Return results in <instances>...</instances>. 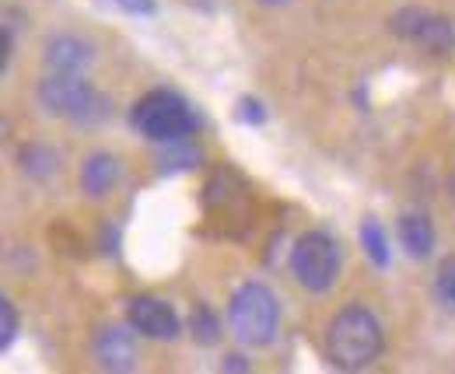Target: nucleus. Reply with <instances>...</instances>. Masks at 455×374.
I'll list each match as a JSON object with an SVG mask.
<instances>
[{
    "mask_svg": "<svg viewBox=\"0 0 455 374\" xmlns=\"http://www.w3.org/2000/svg\"><path fill=\"white\" fill-rule=\"evenodd\" d=\"M393 32L399 39H410L417 46H424L427 53L445 56L455 50V28L449 18H438L424 7H403L393 14Z\"/></svg>",
    "mask_w": 455,
    "mask_h": 374,
    "instance_id": "423d86ee",
    "label": "nucleus"
},
{
    "mask_svg": "<svg viewBox=\"0 0 455 374\" xmlns=\"http://www.w3.org/2000/svg\"><path fill=\"white\" fill-rule=\"evenodd\" d=\"M18 164L32 175V179H50L57 171V151H50L46 144H28L18 151Z\"/></svg>",
    "mask_w": 455,
    "mask_h": 374,
    "instance_id": "ddd939ff",
    "label": "nucleus"
},
{
    "mask_svg": "<svg viewBox=\"0 0 455 374\" xmlns=\"http://www.w3.org/2000/svg\"><path fill=\"white\" fill-rule=\"evenodd\" d=\"M119 179V164L113 155H92L84 171H81V182H84V193L88 196H106Z\"/></svg>",
    "mask_w": 455,
    "mask_h": 374,
    "instance_id": "9b49d317",
    "label": "nucleus"
},
{
    "mask_svg": "<svg viewBox=\"0 0 455 374\" xmlns=\"http://www.w3.org/2000/svg\"><path fill=\"white\" fill-rule=\"evenodd\" d=\"M39 102L46 106V112L63 115L70 123H81V126L109 119V99H102L88 81H81V74L53 70L50 77H43L39 81Z\"/></svg>",
    "mask_w": 455,
    "mask_h": 374,
    "instance_id": "f03ea898",
    "label": "nucleus"
},
{
    "mask_svg": "<svg viewBox=\"0 0 455 374\" xmlns=\"http://www.w3.org/2000/svg\"><path fill=\"white\" fill-rule=\"evenodd\" d=\"M281 325L277 312V298L263 287V283H242L231 298V329L242 343L249 346H267L274 343Z\"/></svg>",
    "mask_w": 455,
    "mask_h": 374,
    "instance_id": "7ed1b4c3",
    "label": "nucleus"
},
{
    "mask_svg": "<svg viewBox=\"0 0 455 374\" xmlns=\"http://www.w3.org/2000/svg\"><path fill=\"white\" fill-rule=\"evenodd\" d=\"M452 189H455V179H452Z\"/></svg>",
    "mask_w": 455,
    "mask_h": 374,
    "instance_id": "5701e85b",
    "label": "nucleus"
},
{
    "mask_svg": "<svg viewBox=\"0 0 455 374\" xmlns=\"http://www.w3.org/2000/svg\"><path fill=\"white\" fill-rule=\"evenodd\" d=\"M291 269H294V280L301 287L323 294L340 276V249L326 231H308L291 249Z\"/></svg>",
    "mask_w": 455,
    "mask_h": 374,
    "instance_id": "39448f33",
    "label": "nucleus"
},
{
    "mask_svg": "<svg viewBox=\"0 0 455 374\" xmlns=\"http://www.w3.org/2000/svg\"><path fill=\"white\" fill-rule=\"evenodd\" d=\"M225 371H249V361L242 354H228L225 357Z\"/></svg>",
    "mask_w": 455,
    "mask_h": 374,
    "instance_id": "412c9836",
    "label": "nucleus"
},
{
    "mask_svg": "<svg viewBox=\"0 0 455 374\" xmlns=\"http://www.w3.org/2000/svg\"><path fill=\"white\" fill-rule=\"evenodd\" d=\"M326 346H330V361L343 371L368 368L382 350V325L368 308L350 305L333 319L326 332Z\"/></svg>",
    "mask_w": 455,
    "mask_h": 374,
    "instance_id": "f257e3e1",
    "label": "nucleus"
},
{
    "mask_svg": "<svg viewBox=\"0 0 455 374\" xmlns=\"http://www.w3.org/2000/svg\"><path fill=\"white\" fill-rule=\"evenodd\" d=\"M99 245H102L106 256H116V252H119V231H116L113 224H102V231H99Z\"/></svg>",
    "mask_w": 455,
    "mask_h": 374,
    "instance_id": "6ab92c4d",
    "label": "nucleus"
},
{
    "mask_svg": "<svg viewBox=\"0 0 455 374\" xmlns=\"http://www.w3.org/2000/svg\"><path fill=\"white\" fill-rule=\"evenodd\" d=\"M435 294L445 301V305H455V256H449L438 273H435Z\"/></svg>",
    "mask_w": 455,
    "mask_h": 374,
    "instance_id": "dca6fc26",
    "label": "nucleus"
},
{
    "mask_svg": "<svg viewBox=\"0 0 455 374\" xmlns=\"http://www.w3.org/2000/svg\"><path fill=\"white\" fill-rule=\"evenodd\" d=\"M95 60L92 43L77 39V36H57L46 43V67L60 70V74H81L88 70V63Z\"/></svg>",
    "mask_w": 455,
    "mask_h": 374,
    "instance_id": "1a4fd4ad",
    "label": "nucleus"
},
{
    "mask_svg": "<svg viewBox=\"0 0 455 374\" xmlns=\"http://www.w3.org/2000/svg\"><path fill=\"white\" fill-rule=\"evenodd\" d=\"M130 123L155 144H165L175 137H189L196 119H193V108L186 106L175 92H151L144 95L133 112H130Z\"/></svg>",
    "mask_w": 455,
    "mask_h": 374,
    "instance_id": "20e7f679",
    "label": "nucleus"
},
{
    "mask_svg": "<svg viewBox=\"0 0 455 374\" xmlns=\"http://www.w3.org/2000/svg\"><path fill=\"white\" fill-rule=\"evenodd\" d=\"M263 4H277V0H263Z\"/></svg>",
    "mask_w": 455,
    "mask_h": 374,
    "instance_id": "4be33fe9",
    "label": "nucleus"
},
{
    "mask_svg": "<svg viewBox=\"0 0 455 374\" xmlns=\"http://www.w3.org/2000/svg\"><path fill=\"white\" fill-rule=\"evenodd\" d=\"M399 245L410 259H427L435 249V227L424 214L399 217Z\"/></svg>",
    "mask_w": 455,
    "mask_h": 374,
    "instance_id": "9d476101",
    "label": "nucleus"
},
{
    "mask_svg": "<svg viewBox=\"0 0 455 374\" xmlns=\"http://www.w3.org/2000/svg\"><path fill=\"white\" fill-rule=\"evenodd\" d=\"M361 245H364V252H368V259L375 267L379 269L389 267V242H386V231H382V224L375 217H364V224H361Z\"/></svg>",
    "mask_w": 455,
    "mask_h": 374,
    "instance_id": "2eb2a0df",
    "label": "nucleus"
},
{
    "mask_svg": "<svg viewBox=\"0 0 455 374\" xmlns=\"http://www.w3.org/2000/svg\"><path fill=\"white\" fill-rule=\"evenodd\" d=\"M0 346H11L14 343V336H18V315H14V305L4 298L0 301Z\"/></svg>",
    "mask_w": 455,
    "mask_h": 374,
    "instance_id": "a211bd4d",
    "label": "nucleus"
},
{
    "mask_svg": "<svg viewBox=\"0 0 455 374\" xmlns=\"http://www.w3.org/2000/svg\"><path fill=\"white\" fill-rule=\"evenodd\" d=\"M200 147L189 140V137H175V140H165L162 151H158V168L169 175V171H189L200 164Z\"/></svg>",
    "mask_w": 455,
    "mask_h": 374,
    "instance_id": "f8f14e48",
    "label": "nucleus"
},
{
    "mask_svg": "<svg viewBox=\"0 0 455 374\" xmlns=\"http://www.w3.org/2000/svg\"><path fill=\"white\" fill-rule=\"evenodd\" d=\"M189 336L200 346H214L221 339V319H218V312H211L207 305H196L189 312Z\"/></svg>",
    "mask_w": 455,
    "mask_h": 374,
    "instance_id": "4468645a",
    "label": "nucleus"
},
{
    "mask_svg": "<svg viewBox=\"0 0 455 374\" xmlns=\"http://www.w3.org/2000/svg\"><path fill=\"white\" fill-rule=\"evenodd\" d=\"M95 361L106 371H133L137 368V343L126 325H102L95 336Z\"/></svg>",
    "mask_w": 455,
    "mask_h": 374,
    "instance_id": "6e6552de",
    "label": "nucleus"
},
{
    "mask_svg": "<svg viewBox=\"0 0 455 374\" xmlns=\"http://www.w3.org/2000/svg\"><path fill=\"white\" fill-rule=\"evenodd\" d=\"M126 14H155V0H113Z\"/></svg>",
    "mask_w": 455,
    "mask_h": 374,
    "instance_id": "aec40b11",
    "label": "nucleus"
},
{
    "mask_svg": "<svg viewBox=\"0 0 455 374\" xmlns=\"http://www.w3.org/2000/svg\"><path fill=\"white\" fill-rule=\"evenodd\" d=\"M235 119L238 123H249V126H263L267 123V106L259 99H238V108H235Z\"/></svg>",
    "mask_w": 455,
    "mask_h": 374,
    "instance_id": "f3484780",
    "label": "nucleus"
},
{
    "mask_svg": "<svg viewBox=\"0 0 455 374\" xmlns=\"http://www.w3.org/2000/svg\"><path fill=\"white\" fill-rule=\"evenodd\" d=\"M126 322L140 332V336H151V339H175L179 336V315L172 312L169 301L162 298H130L126 305Z\"/></svg>",
    "mask_w": 455,
    "mask_h": 374,
    "instance_id": "0eeeda50",
    "label": "nucleus"
}]
</instances>
